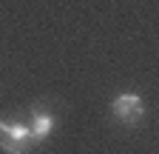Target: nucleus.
I'll use <instances>...</instances> for the list:
<instances>
[{"label":"nucleus","mask_w":159,"mask_h":154,"mask_svg":"<svg viewBox=\"0 0 159 154\" xmlns=\"http://www.w3.org/2000/svg\"><path fill=\"white\" fill-rule=\"evenodd\" d=\"M40 146L29 123L20 120H0V148L6 154H31Z\"/></svg>","instance_id":"nucleus-1"},{"label":"nucleus","mask_w":159,"mask_h":154,"mask_svg":"<svg viewBox=\"0 0 159 154\" xmlns=\"http://www.w3.org/2000/svg\"><path fill=\"white\" fill-rule=\"evenodd\" d=\"M29 126H31L34 137H37L40 143L48 140L51 134H54V128H57V114H54V108H51L46 100L34 103L31 111H29Z\"/></svg>","instance_id":"nucleus-3"},{"label":"nucleus","mask_w":159,"mask_h":154,"mask_svg":"<svg viewBox=\"0 0 159 154\" xmlns=\"http://www.w3.org/2000/svg\"><path fill=\"white\" fill-rule=\"evenodd\" d=\"M111 111H114L116 123L139 126L142 117H145V100L139 97L136 91H122V94H116V97L111 100Z\"/></svg>","instance_id":"nucleus-2"}]
</instances>
